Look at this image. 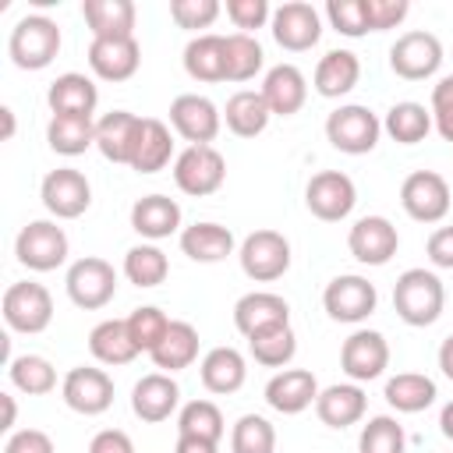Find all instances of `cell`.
Returning <instances> with one entry per match:
<instances>
[{
    "instance_id": "6da1fadb",
    "label": "cell",
    "mask_w": 453,
    "mask_h": 453,
    "mask_svg": "<svg viewBox=\"0 0 453 453\" xmlns=\"http://www.w3.org/2000/svg\"><path fill=\"white\" fill-rule=\"evenodd\" d=\"M442 304H446V290L435 273L428 269L400 273L393 287V308L407 326H432L442 315Z\"/></svg>"
},
{
    "instance_id": "7a4b0ae2",
    "label": "cell",
    "mask_w": 453,
    "mask_h": 453,
    "mask_svg": "<svg viewBox=\"0 0 453 453\" xmlns=\"http://www.w3.org/2000/svg\"><path fill=\"white\" fill-rule=\"evenodd\" d=\"M7 50L21 71H39L60 53V28H57V21H50L42 14H28L14 25Z\"/></svg>"
},
{
    "instance_id": "3957f363",
    "label": "cell",
    "mask_w": 453,
    "mask_h": 453,
    "mask_svg": "<svg viewBox=\"0 0 453 453\" xmlns=\"http://www.w3.org/2000/svg\"><path fill=\"white\" fill-rule=\"evenodd\" d=\"M379 131H382L379 117H375L368 106H357V103L340 106V110H333V113L326 117V138H329L340 152H347V156H365V152H372L375 142H379Z\"/></svg>"
},
{
    "instance_id": "277c9868",
    "label": "cell",
    "mask_w": 453,
    "mask_h": 453,
    "mask_svg": "<svg viewBox=\"0 0 453 453\" xmlns=\"http://www.w3.org/2000/svg\"><path fill=\"white\" fill-rule=\"evenodd\" d=\"M223 177H226V163L212 145H188L173 163L177 188L184 195H195V198H205V195L219 191Z\"/></svg>"
},
{
    "instance_id": "5b68a950",
    "label": "cell",
    "mask_w": 453,
    "mask_h": 453,
    "mask_svg": "<svg viewBox=\"0 0 453 453\" xmlns=\"http://www.w3.org/2000/svg\"><path fill=\"white\" fill-rule=\"evenodd\" d=\"M449 198H453L449 184L435 170H414L400 184V202H403L407 216L418 223H439L449 212Z\"/></svg>"
},
{
    "instance_id": "8992f818",
    "label": "cell",
    "mask_w": 453,
    "mask_h": 453,
    "mask_svg": "<svg viewBox=\"0 0 453 453\" xmlns=\"http://www.w3.org/2000/svg\"><path fill=\"white\" fill-rule=\"evenodd\" d=\"M241 269L255 283L280 280L290 269V241L280 230H255L241 244Z\"/></svg>"
},
{
    "instance_id": "52a82bcc",
    "label": "cell",
    "mask_w": 453,
    "mask_h": 453,
    "mask_svg": "<svg viewBox=\"0 0 453 453\" xmlns=\"http://www.w3.org/2000/svg\"><path fill=\"white\" fill-rule=\"evenodd\" d=\"M4 319L18 333H42L53 319V297L42 283L21 280L4 290Z\"/></svg>"
},
{
    "instance_id": "ba28073f",
    "label": "cell",
    "mask_w": 453,
    "mask_h": 453,
    "mask_svg": "<svg viewBox=\"0 0 453 453\" xmlns=\"http://www.w3.org/2000/svg\"><path fill=\"white\" fill-rule=\"evenodd\" d=\"M14 255L21 265H28L35 273H50L67 258V234L50 219H35V223L21 226V234L14 241Z\"/></svg>"
},
{
    "instance_id": "9c48e42d",
    "label": "cell",
    "mask_w": 453,
    "mask_h": 453,
    "mask_svg": "<svg viewBox=\"0 0 453 453\" xmlns=\"http://www.w3.org/2000/svg\"><path fill=\"white\" fill-rule=\"evenodd\" d=\"M442 64V42L439 35L425 32V28H414V32H403L393 46H389V67L407 78V81H418V78H428L435 74Z\"/></svg>"
},
{
    "instance_id": "30bf717a",
    "label": "cell",
    "mask_w": 453,
    "mask_h": 453,
    "mask_svg": "<svg viewBox=\"0 0 453 453\" xmlns=\"http://www.w3.org/2000/svg\"><path fill=\"white\" fill-rule=\"evenodd\" d=\"M67 294L78 308L85 311H96L103 308L113 294H117V273L106 258H96V255H85L78 258L71 269H67Z\"/></svg>"
},
{
    "instance_id": "8fae6325",
    "label": "cell",
    "mask_w": 453,
    "mask_h": 453,
    "mask_svg": "<svg viewBox=\"0 0 453 453\" xmlns=\"http://www.w3.org/2000/svg\"><path fill=\"white\" fill-rule=\"evenodd\" d=\"M304 202L311 209V216L326 219V223H336L343 219L354 202H357V191H354V180L340 170H319L311 173L308 188H304Z\"/></svg>"
},
{
    "instance_id": "7c38bea8",
    "label": "cell",
    "mask_w": 453,
    "mask_h": 453,
    "mask_svg": "<svg viewBox=\"0 0 453 453\" xmlns=\"http://www.w3.org/2000/svg\"><path fill=\"white\" fill-rule=\"evenodd\" d=\"M170 124L184 142L209 145L219 134V110L212 99H205L198 92H184L170 103Z\"/></svg>"
},
{
    "instance_id": "4fadbf2b",
    "label": "cell",
    "mask_w": 453,
    "mask_h": 453,
    "mask_svg": "<svg viewBox=\"0 0 453 453\" xmlns=\"http://www.w3.org/2000/svg\"><path fill=\"white\" fill-rule=\"evenodd\" d=\"M42 205L60 216V219H74L92 205V188L85 180V173L71 170V166H57L42 177Z\"/></svg>"
},
{
    "instance_id": "5bb4252c",
    "label": "cell",
    "mask_w": 453,
    "mask_h": 453,
    "mask_svg": "<svg viewBox=\"0 0 453 453\" xmlns=\"http://www.w3.org/2000/svg\"><path fill=\"white\" fill-rule=\"evenodd\" d=\"M322 304L336 322H361L375 311L379 294H375V283H368L365 276H336L326 287Z\"/></svg>"
},
{
    "instance_id": "9a60e30c",
    "label": "cell",
    "mask_w": 453,
    "mask_h": 453,
    "mask_svg": "<svg viewBox=\"0 0 453 453\" xmlns=\"http://www.w3.org/2000/svg\"><path fill=\"white\" fill-rule=\"evenodd\" d=\"M319 35H322V21H319V14H315L311 4L287 0V4H280L273 11V39L283 50H294V53L311 50L319 42Z\"/></svg>"
},
{
    "instance_id": "2e32d148",
    "label": "cell",
    "mask_w": 453,
    "mask_h": 453,
    "mask_svg": "<svg viewBox=\"0 0 453 453\" xmlns=\"http://www.w3.org/2000/svg\"><path fill=\"white\" fill-rule=\"evenodd\" d=\"M396 244H400L396 226L386 216H361L347 234L350 255L365 265H386L396 255Z\"/></svg>"
},
{
    "instance_id": "e0dca14e",
    "label": "cell",
    "mask_w": 453,
    "mask_h": 453,
    "mask_svg": "<svg viewBox=\"0 0 453 453\" xmlns=\"http://www.w3.org/2000/svg\"><path fill=\"white\" fill-rule=\"evenodd\" d=\"M340 365L350 379L357 382H368V379H379L382 368L389 365V343L382 333L375 329H357L343 340V350H340Z\"/></svg>"
},
{
    "instance_id": "ac0fdd59",
    "label": "cell",
    "mask_w": 453,
    "mask_h": 453,
    "mask_svg": "<svg viewBox=\"0 0 453 453\" xmlns=\"http://www.w3.org/2000/svg\"><path fill=\"white\" fill-rule=\"evenodd\" d=\"M64 403L78 414H103L113 403V379L103 368L78 365L64 379Z\"/></svg>"
},
{
    "instance_id": "d6986e66",
    "label": "cell",
    "mask_w": 453,
    "mask_h": 453,
    "mask_svg": "<svg viewBox=\"0 0 453 453\" xmlns=\"http://www.w3.org/2000/svg\"><path fill=\"white\" fill-rule=\"evenodd\" d=\"M142 64V46L134 35L124 39H92L88 67L106 81H127Z\"/></svg>"
},
{
    "instance_id": "ffe728a7",
    "label": "cell",
    "mask_w": 453,
    "mask_h": 453,
    "mask_svg": "<svg viewBox=\"0 0 453 453\" xmlns=\"http://www.w3.org/2000/svg\"><path fill=\"white\" fill-rule=\"evenodd\" d=\"M138 134H142V117L127 113V110H110V113L96 124V145H99V152H103L110 163H127V166H131Z\"/></svg>"
},
{
    "instance_id": "44dd1931",
    "label": "cell",
    "mask_w": 453,
    "mask_h": 453,
    "mask_svg": "<svg viewBox=\"0 0 453 453\" xmlns=\"http://www.w3.org/2000/svg\"><path fill=\"white\" fill-rule=\"evenodd\" d=\"M177 400H180V389L166 372H149L131 389V411L142 421H166L173 414Z\"/></svg>"
},
{
    "instance_id": "7402d4cb",
    "label": "cell",
    "mask_w": 453,
    "mask_h": 453,
    "mask_svg": "<svg viewBox=\"0 0 453 453\" xmlns=\"http://www.w3.org/2000/svg\"><path fill=\"white\" fill-rule=\"evenodd\" d=\"M46 103H50L53 117H92V110L99 103V92L85 74L67 71V74H57L50 81Z\"/></svg>"
},
{
    "instance_id": "603a6c76",
    "label": "cell",
    "mask_w": 453,
    "mask_h": 453,
    "mask_svg": "<svg viewBox=\"0 0 453 453\" xmlns=\"http://www.w3.org/2000/svg\"><path fill=\"white\" fill-rule=\"evenodd\" d=\"M234 322L244 336H255L269 326H283L290 322V304L280 297V294H269V290H251L244 294L237 304H234Z\"/></svg>"
},
{
    "instance_id": "cb8c5ba5",
    "label": "cell",
    "mask_w": 453,
    "mask_h": 453,
    "mask_svg": "<svg viewBox=\"0 0 453 453\" xmlns=\"http://www.w3.org/2000/svg\"><path fill=\"white\" fill-rule=\"evenodd\" d=\"M265 400L280 414H301L311 400H319V382H315V375L308 368H287V372L269 379Z\"/></svg>"
},
{
    "instance_id": "d4e9b609",
    "label": "cell",
    "mask_w": 453,
    "mask_h": 453,
    "mask_svg": "<svg viewBox=\"0 0 453 453\" xmlns=\"http://www.w3.org/2000/svg\"><path fill=\"white\" fill-rule=\"evenodd\" d=\"M304 96H308V85H304V74L294 67V64H276L265 81H262V99L269 103L273 113L280 117H290L304 106Z\"/></svg>"
},
{
    "instance_id": "484cf974",
    "label": "cell",
    "mask_w": 453,
    "mask_h": 453,
    "mask_svg": "<svg viewBox=\"0 0 453 453\" xmlns=\"http://www.w3.org/2000/svg\"><path fill=\"white\" fill-rule=\"evenodd\" d=\"M131 226L142 234V237H170L177 226H180V205L166 195H145L131 205Z\"/></svg>"
},
{
    "instance_id": "4316f807",
    "label": "cell",
    "mask_w": 453,
    "mask_h": 453,
    "mask_svg": "<svg viewBox=\"0 0 453 453\" xmlns=\"http://www.w3.org/2000/svg\"><path fill=\"white\" fill-rule=\"evenodd\" d=\"M81 14L92 28V39H124L134 28V4L131 0H85Z\"/></svg>"
},
{
    "instance_id": "83f0119b",
    "label": "cell",
    "mask_w": 453,
    "mask_h": 453,
    "mask_svg": "<svg viewBox=\"0 0 453 453\" xmlns=\"http://www.w3.org/2000/svg\"><path fill=\"white\" fill-rule=\"evenodd\" d=\"M244 375H248L244 357H241V350H234V347H212V350L202 357V386H205L209 393H219V396L237 393V389L244 386Z\"/></svg>"
},
{
    "instance_id": "f1b7e54d",
    "label": "cell",
    "mask_w": 453,
    "mask_h": 453,
    "mask_svg": "<svg viewBox=\"0 0 453 453\" xmlns=\"http://www.w3.org/2000/svg\"><path fill=\"white\" fill-rule=\"evenodd\" d=\"M361 78V64L350 50H329L315 67V92L326 99L347 96Z\"/></svg>"
},
{
    "instance_id": "f546056e",
    "label": "cell",
    "mask_w": 453,
    "mask_h": 453,
    "mask_svg": "<svg viewBox=\"0 0 453 453\" xmlns=\"http://www.w3.org/2000/svg\"><path fill=\"white\" fill-rule=\"evenodd\" d=\"M88 350L103 365H127L138 354V343L131 340L127 319H106L88 333Z\"/></svg>"
},
{
    "instance_id": "4dcf8cb0",
    "label": "cell",
    "mask_w": 453,
    "mask_h": 453,
    "mask_svg": "<svg viewBox=\"0 0 453 453\" xmlns=\"http://www.w3.org/2000/svg\"><path fill=\"white\" fill-rule=\"evenodd\" d=\"M269 117H273V110H269V103L262 99V92H255V88H241V92H234V96L226 99V127H230L237 138H255V134H262L265 124H269Z\"/></svg>"
},
{
    "instance_id": "1f68e13d",
    "label": "cell",
    "mask_w": 453,
    "mask_h": 453,
    "mask_svg": "<svg viewBox=\"0 0 453 453\" xmlns=\"http://www.w3.org/2000/svg\"><path fill=\"white\" fill-rule=\"evenodd\" d=\"M173 152V138H170V127L156 117H142V134H138V145H134V156H131V170L138 173H156L166 166Z\"/></svg>"
},
{
    "instance_id": "d6a6232c",
    "label": "cell",
    "mask_w": 453,
    "mask_h": 453,
    "mask_svg": "<svg viewBox=\"0 0 453 453\" xmlns=\"http://www.w3.org/2000/svg\"><path fill=\"white\" fill-rule=\"evenodd\" d=\"M184 71L195 81H226L223 35H198L184 46Z\"/></svg>"
},
{
    "instance_id": "836d02e7",
    "label": "cell",
    "mask_w": 453,
    "mask_h": 453,
    "mask_svg": "<svg viewBox=\"0 0 453 453\" xmlns=\"http://www.w3.org/2000/svg\"><path fill=\"white\" fill-rule=\"evenodd\" d=\"M315 414L329 428H347L365 414V393L357 386H329L315 400Z\"/></svg>"
},
{
    "instance_id": "e575fe53",
    "label": "cell",
    "mask_w": 453,
    "mask_h": 453,
    "mask_svg": "<svg viewBox=\"0 0 453 453\" xmlns=\"http://www.w3.org/2000/svg\"><path fill=\"white\" fill-rule=\"evenodd\" d=\"M180 248L195 262H223L234 251V234L219 223H195L180 234Z\"/></svg>"
},
{
    "instance_id": "d590c367",
    "label": "cell",
    "mask_w": 453,
    "mask_h": 453,
    "mask_svg": "<svg viewBox=\"0 0 453 453\" xmlns=\"http://www.w3.org/2000/svg\"><path fill=\"white\" fill-rule=\"evenodd\" d=\"M198 357V329L191 322H170L166 336L159 340V347L152 350L156 368L163 372H180Z\"/></svg>"
},
{
    "instance_id": "8d00e7d4",
    "label": "cell",
    "mask_w": 453,
    "mask_h": 453,
    "mask_svg": "<svg viewBox=\"0 0 453 453\" xmlns=\"http://www.w3.org/2000/svg\"><path fill=\"white\" fill-rule=\"evenodd\" d=\"M386 400L403 414H418L435 400V382L421 372H400L386 382Z\"/></svg>"
},
{
    "instance_id": "74e56055",
    "label": "cell",
    "mask_w": 453,
    "mask_h": 453,
    "mask_svg": "<svg viewBox=\"0 0 453 453\" xmlns=\"http://www.w3.org/2000/svg\"><path fill=\"white\" fill-rule=\"evenodd\" d=\"M46 142L60 156H78L96 142V124L92 117H53L46 127Z\"/></svg>"
},
{
    "instance_id": "f35d334b",
    "label": "cell",
    "mask_w": 453,
    "mask_h": 453,
    "mask_svg": "<svg viewBox=\"0 0 453 453\" xmlns=\"http://www.w3.org/2000/svg\"><path fill=\"white\" fill-rule=\"evenodd\" d=\"M223 53H226V81H248V78H255V71L265 60L258 39L248 35V32L223 35Z\"/></svg>"
},
{
    "instance_id": "ab89813d",
    "label": "cell",
    "mask_w": 453,
    "mask_h": 453,
    "mask_svg": "<svg viewBox=\"0 0 453 453\" xmlns=\"http://www.w3.org/2000/svg\"><path fill=\"white\" fill-rule=\"evenodd\" d=\"M248 347H251V354H255L258 365H265V368H280V365H287V361L294 357V350H297V336H294L290 322H283V326H269V329L248 336Z\"/></svg>"
},
{
    "instance_id": "60d3db41",
    "label": "cell",
    "mask_w": 453,
    "mask_h": 453,
    "mask_svg": "<svg viewBox=\"0 0 453 453\" xmlns=\"http://www.w3.org/2000/svg\"><path fill=\"white\" fill-rule=\"evenodd\" d=\"M386 131L393 134V142L400 145H414L421 142L428 131H432V113L421 106V103H396L389 113H386Z\"/></svg>"
},
{
    "instance_id": "b9f144b4",
    "label": "cell",
    "mask_w": 453,
    "mask_h": 453,
    "mask_svg": "<svg viewBox=\"0 0 453 453\" xmlns=\"http://www.w3.org/2000/svg\"><path fill=\"white\" fill-rule=\"evenodd\" d=\"M124 273H127V280L134 287H159L166 280V273H170V262L156 244H138V248L127 251Z\"/></svg>"
},
{
    "instance_id": "7bdbcfd3",
    "label": "cell",
    "mask_w": 453,
    "mask_h": 453,
    "mask_svg": "<svg viewBox=\"0 0 453 453\" xmlns=\"http://www.w3.org/2000/svg\"><path fill=\"white\" fill-rule=\"evenodd\" d=\"M177 428H180V435L219 442V435H223V414H219V407L212 400H191V403H184V411L177 418Z\"/></svg>"
},
{
    "instance_id": "ee69618b",
    "label": "cell",
    "mask_w": 453,
    "mask_h": 453,
    "mask_svg": "<svg viewBox=\"0 0 453 453\" xmlns=\"http://www.w3.org/2000/svg\"><path fill=\"white\" fill-rule=\"evenodd\" d=\"M11 382L21 393H28V396H42V393H50L57 386V372H53V365L46 357L25 354V357H14L11 361Z\"/></svg>"
},
{
    "instance_id": "f6af8a7d",
    "label": "cell",
    "mask_w": 453,
    "mask_h": 453,
    "mask_svg": "<svg viewBox=\"0 0 453 453\" xmlns=\"http://www.w3.org/2000/svg\"><path fill=\"white\" fill-rule=\"evenodd\" d=\"M230 449L234 453H273L276 432L262 414H244L230 432Z\"/></svg>"
},
{
    "instance_id": "bcb514c9",
    "label": "cell",
    "mask_w": 453,
    "mask_h": 453,
    "mask_svg": "<svg viewBox=\"0 0 453 453\" xmlns=\"http://www.w3.org/2000/svg\"><path fill=\"white\" fill-rule=\"evenodd\" d=\"M407 446V435L400 428V421L393 418H372L365 428H361V439H357V449L361 453H403Z\"/></svg>"
},
{
    "instance_id": "7dc6e473",
    "label": "cell",
    "mask_w": 453,
    "mask_h": 453,
    "mask_svg": "<svg viewBox=\"0 0 453 453\" xmlns=\"http://www.w3.org/2000/svg\"><path fill=\"white\" fill-rule=\"evenodd\" d=\"M127 329H131V340L138 343V350H156L159 347V340L166 336V329H170V319L159 311V308H152V304H145V308H134L131 315H127Z\"/></svg>"
},
{
    "instance_id": "c3c4849f",
    "label": "cell",
    "mask_w": 453,
    "mask_h": 453,
    "mask_svg": "<svg viewBox=\"0 0 453 453\" xmlns=\"http://www.w3.org/2000/svg\"><path fill=\"white\" fill-rule=\"evenodd\" d=\"M326 14L333 21L336 32L357 39L368 32V18H365V0H329L326 4Z\"/></svg>"
},
{
    "instance_id": "681fc988",
    "label": "cell",
    "mask_w": 453,
    "mask_h": 453,
    "mask_svg": "<svg viewBox=\"0 0 453 453\" xmlns=\"http://www.w3.org/2000/svg\"><path fill=\"white\" fill-rule=\"evenodd\" d=\"M170 14L180 28H209L219 14V4L216 0H173Z\"/></svg>"
},
{
    "instance_id": "f907efd6",
    "label": "cell",
    "mask_w": 453,
    "mask_h": 453,
    "mask_svg": "<svg viewBox=\"0 0 453 453\" xmlns=\"http://www.w3.org/2000/svg\"><path fill=\"white\" fill-rule=\"evenodd\" d=\"M411 4L407 0H365V18H368V32H386L396 28L407 18Z\"/></svg>"
},
{
    "instance_id": "816d5d0a",
    "label": "cell",
    "mask_w": 453,
    "mask_h": 453,
    "mask_svg": "<svg viewBox=\"0 0 453 453\" xmlns=\"http://www.w3.org/2000/svg\"><path fill=\"white\" fill-rule=\"evenodd\" d=\"M432 120L446 142H453V74L432 88Z\"/></svg>"
},
{
    "instance_id": "f5cc1de1",
    "label": "cell",
    "mask_w": 453,
    "mask_h": 453,
    "mask_svg": "<svg viewBox=\"0 0 453 453\" xmlns=\"http://www.w3.org/2000/svg\"><path fill=\"white\" fill-rule=\"evenodd\" d=\"M226 14L237 28H262L269 18V4L265 0H230Z\"/></svg>"
},
{
    "instance_id": "db71d44e",
    "label": "cell",
    "mask_w": 453,
    "mask_h": 453,
    "mask_svg": "<svg viewBox=\"0 0 453 453\" xmlns=\"http://www.w3.org/2000/svg\"><path fill=\"white\" fill-rule=\"evenodd\" d=\"M4 453H53V439L39 428H21L7 439Z\"/></svg>"
},
{
    "instance_id": "11a10c76",
    "label": "cell",
    "mask_w": 453,
    "mask_h": 453,
    "mask_svg": "<svg viewBox=\"0 0 453 453\" xmlns=\"http://www.w3.org/2000/svg\"><path fill=\"white\" fill-rule=\"evenodd\" d=\"M428 258L439 269H453V226H439L428 237Z\"/></svg>"
},
{
    "instance_id": "9f6ffc18",
    "label": "cell",
    "mask_w": 453,
    "mask_h": 453,
    "mask_svg": "<svg viewBox=\"0 0 453 453\" xmlns=\"http://www.w3.org/2000/svg\"><path fill=\"white\" fill-rule=\"evenodd\" d=\"M88 453H134V442L127 432L120 428H103L92 442H88Z\"/></svg>"
},
{
    "instance_id": "6f0895ef",
    "label": "cell",
    "mask_w": 453,
    "mask_h": 453,
    "mask_svg": "<svg viewBox=\"0 0 453 453\" xmlns=\"http://www.w3.org/2000/svg\"><path fill=\"white\" fill-rule=\"evenodd\" d=\"M173 453H216V442H209V439H191V435H180Z\"/></svg>"
},
{
    "instance_id": "680465c9",
    "label": "cell",
    "mask_w": 453,
    "mask_h": 453,
    "mask_svg": "<svg viewBox=\"0 0 453 453\" xmlns=\"http://www.w3.org/2000/svg\"><path fill=\"white\" fill-rule=\"evenodd\" d=\"M439 368H442V375L446 379H453V333L442 340V347H439Z\"/></svg>"
},
{
    "instance_id": "91938a15",
    "label": "cell",
    "mask_w": 453,
    "mask_h": 453,
    "mask_svg": "<svg viewBox=\"0 0 453 453\" xmlns=\"http://www.w3.org/2000/svg\"><path fill=\"white\" fill-rule=\"evenodd\" d=\"M14 414H18L14 396L11 393H0V428H11L14 425Z\"/></svg>"
},
{
    "instance_id": "94428289",
    "label": "cell",
    "mask_w": 453,
    "mask_h": 453,
    "mask_svg": "<svg viewBox=\"0 0 453 453\" xmlns=\"http://www.w3.org/2000/svg\"><path fill=\"white\" fill-rule=\"evenodd\" d=\"M0 138H14V110L11 106H0Z\"/></svg>"
},
{
    "instance_id": "6125c7cd",
    "label": "cell",
    "mask_w": 453,
    "mask_h": 453,
    "mask_svg": "<svg viewBox=\"0 0 453 453\" xmlns=\"http://www.w3.org/2000/svg\"><path fill=\"white\" fill-rule=\"evenodd\" d=\"M439 425H442V435H446V439H453V400L442 407V414H439Z\"/></svg>"
}]
</instances>
